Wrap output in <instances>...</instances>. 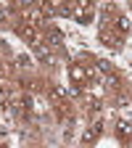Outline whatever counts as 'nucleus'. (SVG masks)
<instances>
[{
  "instance_id": "1",
  "label": "nucleus",
  "mask_w": 132,
  "mask_h": 148,
  "mask_svg": "<svg viewBox=\"0 0 132 148\" xmlns=\"http://www.w3.org/2000/svg\"><path fill=\"white\" fill-rule=\"evenodd\" d=\"M92 16H95V5L90 3V0H79V3H74V11H71V18L79 24H90Z\"/></svg>"
},
{
  "instance_id": "2",
  "label": "nucleus",
  "mask_w": 132,
  "mask_h": 148,
  "mask_svg": "<svg viewBox=\"0 0 132 148\" xmlns=\"http://www.w3.org/2000/svg\"><path fill=\"white\" fill-rule=\"evenodd\" d=\"M18 34H21V37H24V40H27L32 48H34L37 42H40V29H37V27H32L29 21H24L21 27H18Z\"/></svg>"
},
{
  "instance_id": "3",
  "label": "nucleus",
  "mask_w": 132,
  "mask_h": 148,
  "mask_svg": "<svg viewBox=\"0 0 132 148\" xmlns=\"http://www.w3.org/2000/svg\"><path fill=\"white\" fill-rule=\"evenodd\" d=\"M45 42L55 48V45H64L66 37H64V32H61L58 27H48V29H45Z\"/></svg>"
},
{
  "instance_id": "4",
  "label": "nucleus",
  "mask_w": 132,
  "mask_h": 148,
  "mask_svg": "<svg viewBox=\"0 0 132 148\" xmlns=\"http://www.w3.org/2000/svg\"><path fill=\"white\" fill-rule=\"evenodd\" d=\"M116 138L122 143H129L132 140V122L129 119H119L116 122Z\"/></svg>"
},
{
  "instance_id": "5",
  "label": "nucleus",
  "mask_w": 132,
  "mask_h": 148,
  "mask_svg": "<svg viewBox=\"0 0 132 148\" xmlns=\"http://www.w3.org/2000/svg\"><path fill=\"white\" fill-rule=\"evenodd\" d=\"M111 27L116 29V34H119V37H124V34L129 32V27H132V18H129V16H124V13H119L114 21H111Z\"/></svg>"
},
{
  "instance_id": "6",
  "label": "nucleus",
  "mask_w": 132,
  "mask_h": 148,
  "mask_svg": "<svg viewBox=\"0 0 132 148\" xmlns=\"http://www.w3.org/2000/svg\"><path fill=\"white\" fill-rule=\"evenodd\" d=\"M101 132H103V122H95V124H90L87 130H85V135H82V140L87 143V145H92L98 138H101Z\"/></svg>"
},
{
  "instance_id": "7",
  "label": "nucleus",
  "mask_w": 132,
  "mask_h": 148,
  "mask_svg": "<svg viewBox=\"0 0 132 148\" xmlns=\"http://www.w3.org/2000/svg\"><path fill=\"white\" fill-rule=\"evenodd\" d=\"M101 85H103L106 90H111V92H122V79H119V74H116V71H111V74H106Z\"/></svg>"
},
{
  "instance_id": "8",
  "label": "nucleus",
  "mask_w": 132,
  "mask_h": 148,
  "mask_svg": "<svg viewBox=\"0 0 132 148\" xmlns=\"http://www.w3.org/2000/svg\"><path fill=\"white\" fill-rule=\"evenodd\" d=\"M24 21H29V24L37 27V29H42V27H45V16L40 13V8H32V11L24 16Z\"/></svg>"
},
{
  "instance_id": "9",
  "label": "nucleus",
  "mask_w": 132,
  "mask_h": 148,
  "mask_svg": "<svg viewBox=\"0 0 132 148\" xmlns=\"http://www.w3.org/2000/svg\"><path fill=\"white\" fill-rule=\"evenodd\" d=\"M37 8H40V13H42L45 18H50V16H55V13L61 11V3H53V0H45V3H40Z\"/></svg>"
},
{
  "instance_id": "10",
  "label": "nucleus",
  "mask_w": 132,
  "mask_h": 148,
  "mask_svg": "<svg viewBox=\"0 0 132 148\" xmlns=\"http://www.w3.org/2000/svg\"><path fill=\"white\" fill-rule=\"evenodd\" d=\"M34 53H37V58L45 61V64H53V61H55V58H53V53H50V45L37 42V45H34Z\"/></svg>"
},
{
  "instance_id": "11",
  "label": "nucleus",
  "mask_w": 132,
  "mask_h": 148,
  "mask_svg": "<svg viewBox=\"0 0 132 148\" xmlns=\"http://www.w3.org/2000/svg\"><path fill=\"white\" fill-rule=\"evenodd\" d=\"M101 40L106 42V45H119V34H114V32H106V29H101Z\"/></svg>"
},
{
  "instance_id": "12",
  "label": "nucleus",
  "mask_w": 132,
  "mask_h": 148,
  "mask_svg": "<svg viewBox=\"0 0 132 148\" xmlns=\"http://www.w3.org/2000/svg\"><path fill=\"white\" fill-rule=\"evenodd\" d=\"M98 66H101V71H106V74H111V71H114V66H111L108 61H98Z\"/></svg>"
},
{
  "instance_id": "13",
  "label": "nucleus",
  "mask_w": 132,
  "mask_h": 148,
  "mask_svg": "<svg viewBox=\"0 0 132 148\" xmlns=\"http://www.w3.org/2000/svg\"><path fill=\"white\" fill-rule=\"evenodd\" d=\"M3 132H5V127H0V135H3Z\"/></svg>"
},
{
  "instance_id": "14",
  "label": "nucleus",
  "mask_w": 132,
  "mask_h": 148,
  "mask_svg": "<svg viewBox=\"0 0 132 148\" xmlns=\"http://www.w3.org/2000/svg\"><path fill=\"white\" fill-rule=\"evenodd\" d=\"M0 74H3V64H0Z\"/></svg>"
}]
</instances>
